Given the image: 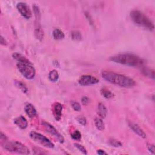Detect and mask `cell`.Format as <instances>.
I'll use <instances>...</instances> for the list:
<instances>
[{
    "label": "cell",
    "mask_w": 155,
    "mask_h": 155,
    "mask_svg": "<svg viewBox=\"0 0 155 155\" xmlns=\"http://www.w3.org/2000/svg\"><path fill=\"white\" fill-rule=\"evenodd\" d=\"M98 82L99 79H97L96 77L87 75L81 76L79 79L78 80V83L82 86L94 85L98 84Z\"/></svg>",
    "instance_id": "ba28073f"
},
{
    "label": "cell",
    "mask_w": 155,
    "mask_h": 155,
    "mask_svg": "<svg viewBox=\"0 0 155 155\" xmlns=\"http://www.w3.org/2000/svg\"><path fill=\"white\" fill-rule=\"evenodd\" d=\"M81 101H82V104H83L84 105L86 106L89 104V102L90 101V99L87 96H84V97H82V99H81Z\"/></svg>",
    "instance_id": "1f68e13d"
},
{
    "label": "cell",
    "mask_w": 155,
    "mask_h": 155,
    "mask_svg": "<svg viewBox=\"0 0 155 155\" xmlns=\"http://www.w3.org/2000/svg\"><path fill=\"white\" fill-rule=\"evenodd\" d=\"M71 137L72 139H74L76 141H79L81 138V134L78 130H75L73 133L71 135Z\"/></svg>",
    "instance_id": "d4e9b609"
},
{
    "label": "cell",
    "mask_w": 155,
    "mask_h": 155,
    "mask_svg": "<svg viewBox=\"0 0 155 155\" xmlns=\"http://www.w3.org/2000/svg\"><path fill=\"white\" fill-rule=\"evenodd\" d=\"M98 114L102 118H106L107 115V109L102 103H99L98 106Z\"/></svg>",
    "instance_id": "9a60e30c"
},
{
    "label": "cell",
    "mask_w": 155,
    "mask_h": 155,
    "mask_svg": "<svg viewBox=\"0 0 155 155\" xmlns=\"http://www.w3.org/2000/svg\"><path fill=\"white\" fill-rule=\"evenodd\" d=\"M14 123L21 129H25L28 126L27 119L23 116H19L14 119Z\"/></svg>",
    "instance_id": "4fadbf2b"
},
{
    "label": "cell",
    "mask_w": 155,
    "mask_h": 155,
    "mask_svg": "<svg viewBox=\"0 0 155 155\" xmlns=\"http://www.w3.org/2000/svg\"><path fill=\"white\" fill-rule=\"evenodd\" d=\"M49 78L51 82H56L59 78V74L58 71L56 70H51L49 74Z\"/></svg>",
    "instance_id": "44dd1931"
},
{
    "label": "cell",
    "mask_w": 155,
    "mask_h": 155,
    "mask_svg": "<svg viewBox=\"0 0 155 155\" xmlns=\"http://www.w3.org/2000/svg\"><path fill=\"white\" fill-rule=\"evenodd\" d=\"M33 151H34V153L35 154H44L47 153V152L44 151L42 149L38 147L33 148Z\"/></svg>",
    "instance_id": "f1b7e54d"
},
{
    "label": "cell",
    "mask_w": 155,
    "mask_h": 155,
    "mask_svg": "<svg viewBox=\"0 0 155 155\" xmlns=\"http://www.w3.org/2000/svg\"><path fill=\"white\" fill-rule=\"evenodd\" d=\"M141 71L142 74H144L145 76L153 79H154V71L153 70L146 67H142Z\"/></svg>",
    "instance_id": "d6986e66"
},
{
    "label": "cell",
    "mask_w": 155,
    "mask_h": 155,
    "mask_svg": "<svg viewBox=\"0 0 155 155\" xmlns=\"http://www.w3.org/2000/svg\"><path fill=\"white\" fill-rule=\"evenodd\" d=\"M41 124L43 126L46 131L49 133L50 135L55 137L60 143H64V138L62 136L61 134L58 132V131L53 126H51L50 124L48 123L45 121H43L41 122Z\"/></svg>",
    "instance_id": "52a82bcc"
},
{
    "label": "cell",
    "mask_w": 155,
    "mask_h": 155,
    "mask_svg": "<svg viewBox=\"0 0 155 155\" xmlns=\"http://www.w3.org/2000/svg\"><path fill=\"white\" fill-rule=\"evenodd\" d=\"M95 122V125L96 127L100 131L104 130L105 129V124L104 122L102 121V120L101 118H96L94 120Z\"/></svg>",
    "instance_id": "7402d4cb"
},
{
    "label": "cell",
    "mask_w": 155,
    "mask_h": 155,
    "mask_svg": "<svg viewBox=\"0 0 155 155\" xmlns=\"http://www.w3.org/2000/svg\"><path fill=\"white\" fill-rule=\"evenodd\" d=\"M76 120L78 121V122L82 126H86L87 124V120L86 119L82 116H79L76 118Z\"/></svg>",
    "instance_id": "4316f807"
},
{
    "label": "cell",
    "mask_w": 155,
    "mask_h": 155,
    "mask_svg": "<svg viewBox=\"0 0 155 155\" xmlns=\"http://www.w3.org/2000/svg\"><path fill=\"white\" fill-rule=\"evenodd\" d=\"M102 77L105 81L109 83L121 87L129 88L135 85V81L131 78L109 71H103L102 72Z\"/></svg>",
    "instance_id": "6da1fadb"
},
{
    "label": "cell",
    "mask_w": 155,
    "mask_h": 155,
    "mask_svg": "<svg viewBox=\"0 0 155 155\" xmlns=\"http://www.w3.org/2000/svg\"><path fill=\"white\" fill-rule=\"evenodd\" d=\"M147 149L152 154H154V146L153 144H147Z\"/></svg>",
    "instance_id": "4dcf8cb0"
},
{
    "label": "cell",
    "mask_w": 155,
    "mask_h": 155,
    "mask_svg": "<svg viewBox=\"0 0 155 155\" xmlns=\"http://www.w3.org/2000/svg\"><path fill=\"white\" fill-rule=\"evenodd\" d=\"M0 42H1V45H3V46H5V45H7V43L6 41L5 40V39L4 38V37L3 36H1V41H0Z\"/></svg>",
    "instance_id": "d6a6232c"
},
{
    "label": "cell",
    "mask_w": 155,
    "mask_h": 155,
    "mask_svg": "<svg viewBox=\"0 0 155 155\" xmlns=\"http://www.w3.org/2000/svg\"><path fill=\"white\" fill-rule=\"evenodd\" d=\"M29 135L30 137L34 141L41 144V145L46 148L53 149L54 147V144L47 138L41 135V133H37L36 131H31Z\"/></svg>",
    "instance_id": "8992f818"
},
{
    "label": "cell",
    "mask_w": 155,
    "mask_h": 155,
    "mask_svg": "<svg viewBox=\"0 0 155 155\" xmlns=\"http://www.w3.org/2000/svg\"><path fill=\"white\" fill-rule=\"evenodd\" d=\"M71 36L72 39L75 40V41H80L82 39V36H81V33L79 32V31H77V30L73 31V32H71Z\"/></svg>",
    "instance_id": "603a6c76"
},
{
    "label": "cell",
    "mask_w": 155,
    "mask_h": 155,
    "mask_svg": "<svg viewBox=\"0 0 155 155\" xmlns=\"http://www.w3.org/2000/svg\"><path fill=\"white\" fill-rule=\"evenodd\" d=\"M35 36L36 38L41 41L44 37V31L42 27L40 24V21H35Z\"/></svg>",
    "instance_id": "8fae6325"
},
{
    "label": "cell",
    "mask_w": 155,
    "mask_h": 155,
    "mask_svg": "<svg viewBox=\"0 0 155 155\" xmlns=\"http://www.w3.org/2000/svg\"><path fill=\"white\" fill-rule=\"evenodd\" d=\"M12 57L14 59L16 60L18 63H31V62L24 55L19 53H14Z\"/></svg>",
    "instance_id": "2e32d148"
},
{
    "label": "cell",
    "mask_w": 155,
    "mask_h": 155,
    "mask_svg": "<svg viewBox=\"0 0 155 155\" xmlns=\"http://www.w3.org/2000/svg\"><path fill=\"white\" fill-rule=\"evenodd\" d=\"M110 60L115 63L130 67H141L144 64V60L136 55L132 54H121L113 56Z\"/></svg>",
    "instance_id": "7a4b0ae2"
},
{
    "label": "cell",
    "mask_w": 155,
    "mask_h": 155,
    "mask_svg": "<svg viewBox=\"0 0 155 155\" xmlns=\"http://www.w3.org/2000/svg\"><path fill=\"white\" fill-rule=\"evenodd\" d=\"M130 18L134 23L140 27L149 30H153L154 28V24L150 19L138 10H132L130 12Z\"/></svg>",
    "instance_id": "3957f363"
},
{
    "label": "cell",
    "mask_w": 155,
    "mask_h": 155,
    "mask_svg": "<svg viewBox=\"0 0 155 155\" xmlns=\"http://www.w3.org/2000/svg\"><path fill=\"white\" fill-rule=\"evenodd\" d=\"M71 107H73V109L76 111H80L81 110V105L79 104L78 102L74 101V102H71Z\"/></svg>",
    "instance_id": "83f0119b"
},
{
    "label": "cell",
    "mask_w": 155,
    "mask_h": 155,
    "mask_svg": "<svg viewBox=\"0 0 155 155\" xmlns=\"http://www.w3.org/2000/svg\"><path fill=\"white\" fill-rule=\"evenodd\" d=\"M3 147L10 152L22 154H29L30 153L29 149L21 142L18 141H8V139L2 142Z\"/></svg>",
    "instance_id": "277c9868"
},
{
    "label": "cell",
    "mask_w": 155,
    "mask_h": 155,
    "mask_svg": "<svg viewBox=\"0 0 155 155\" xmlns=\"http://www.w3.org/2000/svg\"><path fill=\"white\" fill-rule=\"evenodd\" d=\"M53 37L55 40H61L65 37L64 34L59 29H55L52 32Z\"/></svg>",
    "instance_id": "ac0fdd59"
},
{
    "label": "cell",
    "mask_w": 155,
    "mask_h": 155,
    "mask_svg": "<svg viewBox=\"0 0 155 155\" xmlns=\"http://www.w3.org/2000/svg\"><path fill=\"white\" fill-rule=\"evenodd\" d=\"M16 8L18 10V12L24 18L29 19L32 17V12H31L30 7L26 3L23 2L18 3L16 5Z\"/></svg>",
    "instance_id": "9c48e42d"
},
{
    "label": "cell",
    "mask_w": 155,
    "mask_h": 155,
    "mask_svg": "<svg viewBox=\"0 0 155 155\" xmlns=\"http://www.w3.org/2000/svg\"><path fill=\"white\" fill-rule=\"evenodd\" d=\"M24 110L26 114L30 118H33L37 115V111L34 106L30 103H27L24 107Z\"/></svg>",
    "instance_id": "7c38bea8"
},
{
    "label": "cell",
    "mask_w": 155,
    "mask_h": 155,
    "mask_svg": "<svg viewBox=\"0 0 155 155\" xmlns=\"http://www.w3.org/2000/svg\"><path fill=\"white\" fill-rule=\"evenodd\" d=\"M16 66L21 74L26 79H32L35 76L36 70L32 63H18Z\"/></svg>",
    "instance_id": "5b68a950"
},
{
    "label": "cell",
    "mask_w": 155,
    "mask_h": 155,
    "mask_svg": "<svg viewBox=\"0 0 155 155\" xmlns=\"http://www.w3.org/2000/svg\"><path fill=\"white\" fill-rule=\"evenodd\" d=\"M14 84L18 88H19L23 93H24V94H26V93L28 91V89L26 85L24 84L23 82L20 81H18V80H15Z\"/></svg>",
    "instance_id": "ffe728a7"
},
{
    "label": "cell",
    "mask_w": 155,
    "mask_h": 155,
    "mask_svg": "<svg viewBox=\"0 0 155 155\" xmlns=\"http://www.w3.org/2000/svg\"><path fill=\"white\" fill-rule=\"evenodd\" d=\"M74 145H75V146L81 152V153H83V154H87V150H86V149H85V147H83V146H81V145H80V144H74Z\"/></svg>",
    "instance_id": "f546056e"
},
{
    "label": "cell",
    "mask_w": 155,
    "mask_h": 155,
    "mask_svg": "<svg viewBox=\"0 0 155 155\" xmlns=\"http://www.w3.org/2000/svg\"><path fill=\"white\" fill-rule=\"evenodd\" d=\"M97 153L99 155H103V154H107L106 152H105L104 150H98L97 151Z\"/></svg>",
    "instance_id": "836d02e7"
},
{
    "label": "cell",
    "mask_w": 155,
    "mask_h": 155,
    "mask_svg": "<svg viewBox=\"0 0 155 155\" xmlns=\"http://www.w3.org/2000/svg\"><path fill=\"white\" fill-rule=\"evenodd\" d=\"M129 126L134 132L137 134L139 136L144 139L146 138V133L143 131V130L137 124L131 122L129 123Z\"/></svg>",
    "instance_id": "30bf717a"
},
{
    "label": "cell",
    "mask_w": 155,
    "mask_h": 155,
    "mask_svg": "<svg viewBox=\"0 0 155 155\" xmlns=\"http://www.w3.org/2000/svg\"><path fill=\"white\" fill-rule=\"evenodd\" d=\"M109 143L111 146L115 147H119L122 146V143L121 142H119V141L115 140V139H111L109 141Z\"/></svg>",
    "instance_id": "484cf974"
},
{
    "label": "cell",
    "mask_w": 155,
    "mask_h": 155,
    "mask_svg": "<svg viewBox=\"0 0 155 155\" xmlns=\"http://www.w3.org/2000/svg\"><path fill=\"white\" fill-rule=\"evenodd\" d=\"M63 107L60 103L56 102L54 106V115L56 120L59 121L62 116V110H63Z\"/></svg>",
    "instance_id": "5bb4252c"
},
{
    "label": "cell",
    "mask_w": 155,
    "mask_h": 155,
    "mask_svg": "<svg viewBox=\"0 0 155 155\" xmlns=\"http://www.w3.org/2000/svg\"><path fill=\"white\" fill-rule=\"evenodd\" d=\"M101 95L106 99H111L114 97V94L106 88H102L101 89Z\"/></svg>",
    "instance_id": "e0dca14e"
},
{
    "label": "cell",
    "mask_w": 155,
    "mask_h": 155,
    "mask_svg": "<svg viewBox=\"0 0 155 155\" xmlns=\"http://www.w3.org/2000/svg\"><path fill=\"white\" fill-rule=\"evenodd\" d=\"M33 9H34V14H35V16L36 21H40L41 13H40V10H39V7L37 6H36V4H34Z\"/></svg>",
    "instance_id": "cb8c5ba5"
}]
</instances>
